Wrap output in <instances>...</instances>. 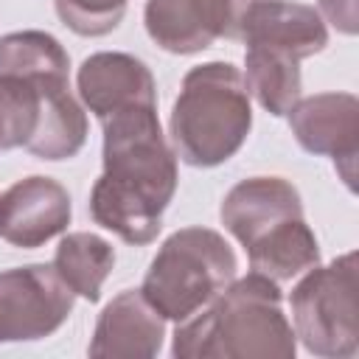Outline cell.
Wrapping results in <instances>:
<instances>
[{"label":"cell","instance_id":"cell-20","mask_svg":"<svg viewBox=\"0 0 359 359\" xmlns=\"http://www.w3.org/2000/svg\"><path fill=\"white\" fill-rule=\"evenodd\" d=\"M320 11L325 14V20L342 31V34H356L359 28V17H356V0H320Z\"/></svg>","mask_w":359,"mask_h":359},{"label":"cell","instance_id":"cell-6","mask_svg":"<svg viewBox=\"0 0 359 359\" xmlns=\"http://www.w3.org/2000/svg\"><path fill=\"white\" fill-rule=\"evenodd\" d=\"M289 303L294 337H300L309 353L325 359L356 356V252H345L328 266H311L292 289Z\"/></svg>","mask_w":359,"mask_h":359},{"label":"cell","instance_id":"cell-13","mask_svg":"<svg viewBox=\"0 0 359 359\" xmlns=\"http://www.w3.org/2000/svg\"><path fill=\"white\" fill-rule=\"evenodd\" d=\"M163 337L165 317L140 289H126L101 311L87 351L95 359H149L160 353Z\"/></svg>","mask_w":359,"mask_h":359},{"label":"cell","instance_id":"cell-19","mask_svg":"<svg viewBox=\"0 0 359 359\" xmlns=\"http://www.w3.org/2000/svg\"><path fill=\"white\" fill-rule=\"evenodd\" d=\"M129 0H53L59 20L79 36H104L118 28Z\"/></svg>","mask_w":359,"mask_h":359},{"label":"cell","instance_id":"cell-4","mask_svg":"<svg viewBox=\"0 0 359 359\" xmlns=\"http://www.w3.org/2000/svg\"><path fill=\"white\" fill-rule=\"evenodd\" d=\"M252 107L244 76L230 62H208L185 73L171 109L174 154L194 168L227 163L247 140Z\"/></svg>","mask_w":359,"mask_h":359},{"label":"cell","instance_id":"cell-7","mask_svg":"<svg viewBox=\"0 0 359 359\" xmlns=\"http://www.w3.org/2000/svg\"><path fill=\"white\" fill-rule=\"evenodd\" d=\"M73 311V292L53 264H28L0 272V342L50 337Z\"/></svg>","mask_w":359,"mask_h":359},{"label":"cell","instance_id":"cell-10","mask_svg":"<svg viewBox=\"0 0 359 359\" xmlns=\"http://www.w3.org/2000/svg\"><path fill=\"white\" fill-rule=\"evenodd\" d=\"M236 36L250 48H272L286 50L294 59H306L320 53L328 45V31L311 6L289 3V0H252L233 20Z\"/></svg>","mask_w":359,"mask_h":359},{"label":"cell","instance_id":"cell-14","mask_svg":"<svg viewBox=\"0 0 359 359\" xmlns=\"http://www.w3.org/2000/svg\"><path fill=\"white\" fill-rule=\"evenodd\" d=\"M67 87V76L0 73V149L28 146L42 123L48 98Z\"/></svg>","mask_w":359,"mask_h":359},{"label":"cell","instance_id":"cell-1","mask_svg":"<svg viewBox=\"0 0 359 359\" xmlns=\"http://www.w3.org/2000/svg\"><path fill=\"white\" fill-rule=\"evenodd\" d=\"M101 123L104 171L90 194V216L126 244H151L177 191V154L163 137L157 107H132Z\"/></svg>","mask_w":359,"mask_h":359},{"label":"cell","instance_id":"cell-18","mask_svg":"<svg viewBox=\"0 0 359 359\" xmlns=\"http://www.w3.org/2000/svg\"><path fill=\"white\" fill-rule=\"evenodd\" d=\"M70 59L62 42L45 31H14L0 36V73L67 76Z\"/></svg>","mask_w":359,"mask_h":359},{"label":"cell","instance_id":"cell-17","mask_svg":"<svg viewBox=\"0 0 359 359\" xmlns=\"http://www.w3.org/2000/svg\"><path fill=\"white\" fill-rule=\"evenodd\" d=\"M84 140H87V115L73 98L70 87H62L48 98L42 123L25 149L39 160H70L81 151Z\"/></svg>","mask_w":359,"mask_h":359},{"label":"cell","instance_id":"cell-9","mask_svg":"<svg viewBox=\"0 0 359 359\" xmlns=\"http://www.w3.org/2000/svg\"><path fill=\"white\" fill-rule=\"evenodd\" d=\"M70 194L50 177L17 180L0 194V238L34 250L65 233L70 224Z\"/></svg>","mask_w":359,"mask_h":359},{"label":"cell","instance_id":"cell-5","mask_svg":"<svg viewBox=\"0 0 359 359\" xmlns=\"http://www.w3.org/2000/svg\"><path fill=\"white\" fill-rule=\"evenodd\" d=\"M236 269V252L222 233L210 227H182L157 250L140 292L165 320L182 323L224 292Z\"/></svg>","mask_w":359,"mask_h":359},{"label":"cell","instance_id":"cell-8","mask_svg":"<svg viewBox=\"0 0 359 359\" xmlns=\"http://www.w3.org/2000/svg\"><path fill=\"white\" fill-rule=\"evenodd\" d=\"M292 135L311 154L334 157L342 180L353 191V165L359 154V101L351 93H317L297 98L286 112Z\"/></svg>","mask_w":359,"mask_h":359},{"label":"cell","instance_id":"cell-3","mask_svg":"<svg viewBox=\"0 0 359 359\" xmlns=\"http://www.w3.org/2000/svg\"><path fill=\"white\" fill-rule=\"evenodd\" d=\"M224 230L247 250L250 269L280 283L320 264V247L303 219L300 194L283 177H250L222 202Z\"/></svg>","mask_w":359,"mask_h":359},{"label":"cell","instance_id":"cell-2","mask_svg":"<svg viewBox=\"0 0 359 359\" xmlns=\"http://www.w3.org/2000/svg\"><path fill=\"white\" fill-rule=\"evenodd\" d=\"M294 331L280 309L275 280L250 272L233 278L205 309L177 323V359H292Z\"/></svg>","mask_w":359,"mask_h":359},{"label":"cell","instance_id":"cell-11","mask_svg":"<svg viewBox=\"0 0 359 359\" xmlns=\"http://www.w3.org/2000/svg\"><path fill=\"white\" fill-rule=\"evenodd\" d=\"M76 84L84 107L98 121L132 107H157L151 70L129 53L104 50L87 56L79 67Z\"/></svg>","mask_w":359,"mask_h":359},{"label":"cell","instance_id":"cell-12","mask_svg":"<svg viewBox=\"0 0 359 359\" xmlns=\"http://www.w3.org/2000/svg\"><path fill=\"white\" fill-rule=\"evenodd\" d=\"M233 0H146L143 22L168 53H199L233 28Z\"/></svg>","mask_w":359,"mask_h":359},{"label":"cell","instance_id":"cell-15","mask_svg":"<svg viewBox=\"0 0 359 359\" xmlns=\"http://www.w3.org/2000/svg\"><path fill=\"white\" fill-rule=\"evenodd\" d=\"M300 59L286 50L250 45L244 53V84L247 93L269 115H286L300 98Z\"/></svg>","mask_w":359,"mask_h":359},{"label":"cell","instance_id":"cell-16","mask_svg":"<svg viewBox=\"0 0 359 359\" xmlns=\"http://www.w3.org/2000/svg\"><path fill=\"white\" fill-rule=\"evenodd\" d=\"M115 266V250L95 233L79 230L67 233L53 255V269L70 286L73 294L95 303L101 297V286Z\"/></svg>","mask_w":359,"mask_h":359}]
</instances>
